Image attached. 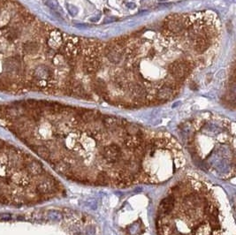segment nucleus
<instances>
[{"instance_id": "f257e3e1", "label": "nucleus", "mask_w": 236, "mask_h": 235, "mask_svg": "<svg viewBox=\"0 0 236 235\" xmlns=\"http://www.w3.org/2000/svg\"><path fill=\"white\" fill-rule=\"evenodd\" d=\"M3 125L54 171L80 185L119 189L159 185L186 164L172 134L97 110L36 101Z\"/></svg>"}, {"instance_id": "f03ea898", "label": "nucleus", "mask_w": 236, "mask_h": 235, "mask_svg": "<svg viewBox=\"0 0 236 235\" xmlns=\"http://www.w3.org/2000/svg\"><path fill=\"white\" fill-rule=\"evenodd\" d=\"M155 228L157 235H235L225 192L191 172L175 180L161 198Z\"/></svg>"}, {"instance_id": "7ed1b4c3", "label": "nucleus", "mask_w": 236, "mask_h": 235, "mask_svg": "<svg viewBox=\"0 0 236 235\" xmlns=\"http://www.w3.org/2000/svg\"><path fill=\"white\" fill-rule=\"evenodd\" d=\"M66 193L64 184L41 160L0 139V205H37Z\"/></svg>"}, {"instance_id": "20e7f679", "label": "nucleus", "mask_w": 236, "mask_h": 235, "mask_svg": "<svg viewBox=\"0 0 236 235\" xmlns=\"http://www.w3.org/2000/svg\"><path fill=\"white\" fill-rule=\"evenodd\" d=\"M183 150L193 163L220 180L235 176V125L227 118L198 117L180 126Z\"/></svg>"}, {"instance_id": "39448f33", "label": "nucleus", "mask_w": 236, "mask_h": 235, "mask_svg": "<svg viewBox=\"0 0 236 235\" xmlns=\"http://www.w3.org/2000/svg\"><path fill=\"white\" fill-rule=\"evenodd\" d=\"M4 70L10 75H21L22 62L20 55L7 58L4 62Z\"/></svg>"}, {"instance_id": "423d86ee", "label": "nucleus", "mask_w": 236, "mask_h": 235, "mask_svg": "<svg viewBox=\"0 0 236 235\" xmlns=\"http://www.w3.org/2000/svg\"><path fill=\"white\" fill-rule=\"evenodd\" d=\"M178 94L179 93L172 90L170 88L164 86V84H161L157 90V98L160 102V104H164L172 100L174 97H176Z\"/></svg>"}, {"instance_id": "0eeeda50", "label": "nucleus", "mask_w": 236, "mask_h": 235, "mask_svg": "<svg viewBox=\"0 0 236 235\" xmlns=\"http://www.w3.org/2000/svg\"><path fill=\"white\" fill-rule=\"evenodd\" d=\"M48 46L52 50H59L63 44V34L57 29H52L47 38Z\"/></svg>"}, {"instance_id": "6e6552de", "label": "nucleus", "mask_w": 236, "mask_h": 235, "mask_svg": "<svg viewBox=\"0 0 236 235\" xmlns=\"http://www.w3.org/2000/svg\"><path fill=\"white\" fill-rule=\"evenodd\" d=\"M21 35V29L20 27H4L2 28V35L10 43H13L19 39Z\"/></svg>"}, {"instance_id": "1a4fd4ad", "label": "nucleus", "mask_w": 236, "mask_h": 235, "mask_svg": "<svg viewBox=\"0 0 236 235\" xmlns=\"http://www.w3.org/2000/svg\"><path fill=\"white\" fill-rule=\"evenodd\" d=\"M40 43L36 41H27L22 44V52L27 56H33L38 53Z\"/></svg>"}, {"instance_id": "9d476101", "label": "nucleus", "mask_w": 236, "mask_h": 235, "mask_svg": "<svg viewBox=\"0 0 236 235\" xmlns=\"http://www.w3.org/2000/svg\"><path fill=\"white\" fill-rule=\"evenodd\" d=\"M67 9H68V12L71 13L72 15L75 16L77 13H78V9L74 6H72V5H67Z\"/></svg>"}, {"instance_id": "9b49d317", "label": "nucleus", "mask_w": 236, "mask_h": 235, "mask_svg": "<svg viewBox=\"0 0 236 235\" xmlns=\"http://www.w3.org/2000/svg\"><path fill=\"white\" fill-rule=\"evenodd\" d=\"M47 5L50 7L53 8V9H56L57 7L59 6V4H58L57 0H48L47 1Z\"/></svg>"}]
</instances>
